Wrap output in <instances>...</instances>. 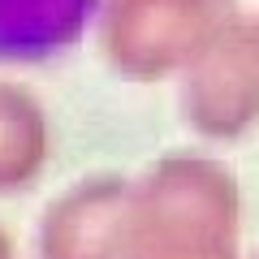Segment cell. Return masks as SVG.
<instances>
[{"label": "cell", "mask_w": 259, "mask_h": 259, "mask_svg": "<svg viewBox=\"0 0 259 259\" xmlns=\"http://www.w3.org/2000/svg\"><path fill=\"white\" fill-rule=\"evenodd\" d=\"M91 0H0V52L39 56L65 44L87 18Z\"/></svg>", "instance_id": "6da1fadb"}]
</instances>
